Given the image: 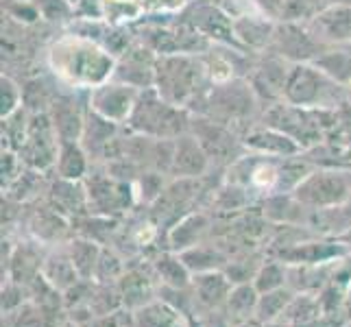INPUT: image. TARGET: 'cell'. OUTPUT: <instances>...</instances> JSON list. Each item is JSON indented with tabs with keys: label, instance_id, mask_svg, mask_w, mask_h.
I'll return each instance as SVG.
<instances>
[{
	"label": "cell",
	"instance_id": "obj_13",
	"mask_svg": "<svg viewBox=\"0 0 351 327\" xmlns=\"http://www.w3.org/2000/svg\"><path fill=\"white\" fill-rule=\"evenodd\" d=\"M155 64H157V55L151 48H147L142 42L133 38L131 46L118 57L112 79L136 88L140 92L151 90L155 88Z\"/></svg>",
	"mask_w": 351,
	"mask_h": 327
},
{
	"label": "cell",
	"instance_id": "obj_10",
	"mask_svg": "<svg viewBox=\"0 0 351 327\" xmlns=\"http://www.w3.org/2000/svg\"><path fill=\"white\" fill-rule=\"evenodd\" d=\"M138 96H140V90L112 79L88 92V107L94 114L112 120V123L120 127H127L129 118L133 114V107L138 103Z\"/></svg>",
	"mask_w": 351,
	"mask_h": 327
},
{
	"label": "cell",
	"instance_id": "obj_26",
	"mask_svg": "<svg viewBox=\"0 0 351 327\" xmlns=\"http://www.w3.org/2000/svg\"><path fill=\"white\" fill-rule=\"evenodd\" d=\"M349 105H351V96H349Z\"/></svg>",
	"mask_w": 351,
	"mask_h": 327
},
{
	"label": "cell",
	"instance_id": "obj_2",
	"mask_svg": "<svg viewBox=\"0 0 351 327\" xmlns=\"http://www.w3.org/2000/svg\"><path fill=\"white\" fill-rule=\"evenodd\" d=\"M210 77L201 55H160L155 64V90L168 103L195 109L205 90L210 88Z\"/></svg>",
	"mask_w": 351,
	"mask_h": 327
},
{
	"label": "cell",
	"instance_id": "obj_5",
	"mask_svg": "<svg viewBox=\"0 0 351 327\" xmlns=\"http://www.w3.org/2000/svg\"><path fill=\"white\" fill-rule=\"evenodd\" d=\"M351 90L338 86L314 64H293L286 79L284 101L306 109L338 112L349 105Z\"/></svg>",
	"mask_w": 351,
	"mask_h": 327
},
{
	"label": "cell",
	"instance_id": "obj_20",
	"mask_svg": "<svg viewBox=\"0 0 351 327\" xmlns=\"http://www.w3.org/2000/svg\"><path fill=\"white\" fill-rule=\"evenodd\" d=\"M312 64L338 86L351 90V48H328Z\"/></svg>",
	"mask_w": 351,
	"mask_h": 327
},
{
	"label": "cell",
	"instance_id": "obj_19",
	"mask_svg": "<svg viewBox=\"0 0 351 327\" xmlns=\"http://www.w3.org/2000/svg\"><path fill=\"white\" fill-rule=\"evenodd\" d=\"M208 166H210V155L205 153L201 142L190 131L175 138V151L171 164L173 173H177L179 177H199L208 171Z\"/></svg>",
	"mask_w": 351,
	"mask_h": 327
},
{
	"label": "cell",
	"instance_id": "obj_17",
	"mask_svg": "<svg viewBox=\"0 0 351 327\" xmlns=\"http://www.w3.org/2000/svg\"><path fill=\"white\" fill-rule=\"evenodd\" d=\"M347 181L338 173H310L297 186V197L306 203H338L347 197Z\"/></svg>",
	"mask_w": 351,
	"mask_h": 327
},
{
	"label": "cell",
	"instance_id": "obj_4",
	"mask_svg": "<svg viewBox=\"0 0 351 327\" xmlns=\"http://www.w3.org/2000/svg\"><path fill=\"white\" fill-rule=\"evenodd\" d=\"M260 123L284 131L301 149H312L319 147L325 133L336 129V125L341 123V109L338 112H325V109H306L280 101L262 109Z\"/></svg>",
	"mask_w": 351,
	"mask_h": 327
},
{
	"label": "cell",
	"instance_id": "obj_18",
	"mask_svg": "<svg viewBox=\"0 0 351 327\" xmlns=\"http://www.w3.org/2000/svg\"><path fill=\"white\" fill-rule=\"evenodd\" d=\"M48 116H51L53 125L57 129V136L62 142L81 140L83 127H86V118H88V103L79 105L75 99H70V96H55L51 109H48Z\"/></svg>",
	"mask_w": 351,
	"mask_h": 327
},
{
	"label": "cell",
	"instance_id": "obj_21",
	"mask_svg": "<svg viewBox=\"0 0 351 327\" xmlns=\"http://www.w3.org/2000/svg\"><path fill=\"white\" fill-rule=\"evenodd\" d=\"M88 151L83 149L81 140H68L59 144V155H57V171L64 179L75 181L81 179L88 171Z\"/></svg>",
	"mask_w": 351,
	"mask_h": 327
},
{
	"label": "cell",
	"instance_id": "obj_3",
	"mask_svg": "<svg viewBox=\"0 0 351 327\" xmlns=\"http://www.w3.org/2000/svg\"><path fill=\"white\" fill-rule=\"evenodd\" d=\"M262 109L264 107L249 79H232L225 83H210V88L205 90L190 114L212 118L216 123L232 127L234 131H238V127L249 131L253 127L251 123H256V118L262 116Z\"/></svg>",
	"mask_w": 351,
	"mask_h": 327
},
{
	"label": "cell",
	"instance_id": "obj_12",
	"mask_svg": "<svg viewBox=\"0 0 351 327\" xmlns=\"http://www.w3.org/2000/svg\"><path fill=\"white\" fill-rule=\"evenodd\" d=\"M290 66L293 64H288L282 57L271 53H262L256 59L247 79L251 83V88L256 90L262 107L284 101V88H286Z\"/></svg>",
	"mask_w": 351,
	"mask_h": 327
},
{
	"label": "cell",
	"instance_id": "obj_14",
	"mask_svg": "<svg viewBox=\"0 0 351 327\" xmlns=\"http://www.w3.org/2000/svg\"><path fill=\"white\" fill-rule=\"evenodd\" d=\"M190 133L201 142V147L210 155V160H223L225 157V160L236 162L238 160V157H234L236 151L245 149L242 138L236 136V131L232 127L216 123V120L199 114H192Z\"/></svg>",
	"mask_w": 351,
	"mask_h": 327
},
{
	"label": "cell",
	"instance_id": "obj_23",
	"mask_svg": "<svg viewBox=\"0 0 351 327\" xmlns=\"http://www.w3.org/2000/svg\"><path fill=\"white\" fill-rule=\"evenodd\" d=\"M31 125V112L27 107H20L18 112L3 118V149L20 151L22 144L27 142Z\"/></svg>",
	"mask_w": 351,
	"mask_h": 327
},
{
	"label": "cell",
	"instance_id": "obj_11",
	"mask_svg": "<svg viewBox=\"0 0 351 327\" xmlns=\"http://www.w3.org/2000/svg\"><path fill=\"white\" fill-rule=\"evenodd\" d=\"M306 27L323 46L351 48V5L325 3Z\"/></svg>",
	"mask_w": 351,
	"mask_h": 327
},
{
	"label": "cell",
	"instance_id": "obj_24",
	"mask_svg": "<svg viewBox=\"0 0 351 327\" xmlns=\"http://www.w3.org/2000/svg\"><path fill=\"white\" fill-rule=\"evenodd\" d=\"M20 107H24L22 88L3 72V77H0V118L11 116L14 112H18Z\"/></svg>",
	"mask_w": 351,
	"mask_h": 327
},
{
	"label": "cell",
	"instance_id": "obj_16",
	"mask_svg": "<svg viewBox=\"0 0 351 327\" xmlns=\"http://www.w3.org/2000/svg\"><path fill=\"white\" fill-rule=\"evenodd\" d=\"M277 22L266 18L264 14H242L234 16V33L238 44L247 53L262 55L269 51Z\"/></svg>",
	"mask_w": 351,
	"mask_h": 327
},
{
	"label": "cell",
	"instance_id": "obj_1",
	"mask_svg": "<svg viewBox=\"0 0 351 327\" xmlns=\"http://www.w3.org/2000/svg\"><path fill=\"white\" fill-rule=\"evenodd\" d=\"M118 57L86 35L68 33L57 38L46 51V64L53 77L66 88L90 92L112 81Z\"/></svg>",
	"mask_w": 351,
	"mask_h": 327
},
{
	"label": "cell",
	"instance_id": "obj_7",
	"mask_svg": "<svg viewBox=\"0 0 351 327\" xmlns=\"http://www.w3.org/2000/svg\"><path fill=\"white\" fill-rule=\"evenodd\" d=\"M181 20L192 24L212 44L232 46L245 51L236 40L234 16L223 5L210 3V0H195V3H188V7L181 11Z\"/></svg>",
	"mask_w": 351,
	"mask_h": 327
},
{
	"label": "cell",
	"instance_id": "obj_8",
	"mask_svg": "<svg viewBox=\"0 0 351 327\" xmlns=\"http://www.w3.org/2000/svg\"><path fill=\"white\" fill-rule=\"evenodd\" d=\"M328 51L304 22H277L271 46L266 53L282 57L288 64H312Z\"/></svg>",
	"mask_w": 351,
	"mask_h": 327
},
{
	"label": "cell",
	"instance_id": "obj_6",
	"mask_svg": "<svg viewBox=\"0 0 351 327\" xmlns=\"http://www.w3.org/2000/svg\"><path fill=\"white\" fill-rule=\"evenodd\" d=\"M190 120L192 114L188 109L168 103L164 96L157 94L155 88H151L140 92L127 129L149 138L175 140L190 131Z\"/></svg>",
	"mask_w": 351,
	"mask_h": 327
},
{
	"label": "cell",
	"instance_id": "obj_25",
	"mask_svg": "<svg viewBox=\"0 0 351 327\" xmlns=\"http://www.w3.org/2000/svg\"><path fill=\"white\" fill-rule=\"evenodd\" d=\"M144 16H175L188 7V0H140Z\"/></svg>",
	"mask_w": 351,
	"mask_h": 327
},
{
	"label": "cell",
	"instance_id": "obj_9",
	"mask_svg": "<svg viewBox=\"0 0 351 327\" xmlns=\"http://www.w3.org/2000/svg\"><path fill=\"white\" fill-rule=\"evenodd\" d=\"M59 144H62V140L57 136V129L48 112L31 114L29 136L27 142L22 144V149L18 151V155L22 162H27L35 171H44V168L57 164Z\"/></svg>",
	"mask_w": 351,
	"mask_h": 327
},
{
	"label": "cell",
	"instance_id": "obj_15",
	"mask_svg": "<svg viewBox=\"0 0 351 327\" xmlns=\"http://www.w3.org/2000/svg\"><path fill=\"white\" fill-rule=\"evenodd\" d=\"M242 144H245V149L249 153L269 155V157H295L304 151L293 138L286 136L284 131L273 129L262 123L253 125L249 131L242 133Z\"/></svg>",
	"mask_w": 351,
	"mask_h": 327
},
{
	"label": "cell",
	"instance_id": "obj_22",
	"mask_svg": "<svg viewBox=\"0 0 351 327\" xmlns=\"http://www.w3.org/2000/svg\"><path fill=\"white\" fill-rule=\"evenodd\" d=\"M144 16L140 0H103V20L116 29H125Z\"/></svg>",
	"mask_w": 351,
	"mask_h": 327
}]
</instances>
